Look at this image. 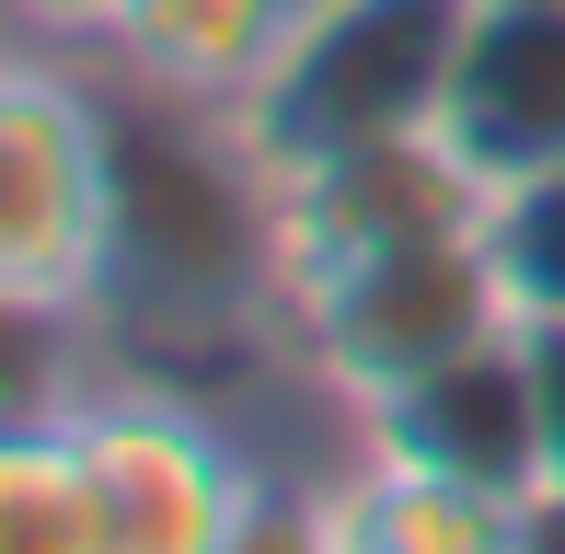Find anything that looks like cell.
I'll return each instance as SVG.
<instances>
[{"label":"cell","mask_w":565,"mask_h":554,"mask_svg":"<svg viewBox=\"0 0 565 554\" xmlns=\"http://www.w3.org/2000/svg\"><path fill=\"white\" fill-rule=\"evenodd\" d=\"M0 543L12 554H116L70 405H12V427H0Z\"/></svg>","instance_id":"9"},{"label":"cell","mask_w":565,"mask_h":554,"mask_svg":"<svg viewBox=\"0 0 565 554\" xmlns=\"http://www.w3.org/2000/svg\"><path fill=\"white\" fill-rule=\"evenodd\" d=\"M497 220V185L473 173V150L450 128H393V139H358L323 150V162L277 173V289L358 255H393V243H450Z\"/></svg>","instance_id":"5"},{"label":"cell","mask_w":565,"mask_h":554,"mask_svg":"<svg viewBox=\"0 0 565 554\" xmlns=\"http://www.w3.org/2000/svg\"><path fill=\"white\" fill-rule=\"evenodd\" d=\"M347 439H370L381 462H416V473H439V486H473V497H497V509L531 520V497H543V405H531L520 323L461 347V359H439L427 382L358 405Z\"/></svg>","instance_id":"6"},{"label":"cell","mask_w":565,"mask_h":554,"mask_svg":"<svg viewBox=\"0 0 565 554\" xmlns=\"http://www.w3.org/2000/svg\"><path fill=\"white\" fill-rule=\"evenodd\" d=\"M300 12H312V0H139V12L116 23L105 70L139 82V93H162V105L231 116L277 70V46L300 35Z\"/></svg>","instance_id":"8"},{"label":"cell","mask_w":565,"mask_h":554,"mask_svg":"<svg viewBox=\"0 0 565 554\" xmlns=\"http://www.w3.org/2000/svg\"><path fill=\"white\" fill-rule=\"evenodd\" d=\"M520 300L497 277V243L450 232V243H393V255H358L323 277H289L277 289V359H289L300 393H323L335 416L381 405V393L427 382L439 359L508 335Z\"/></svg>","instance_id":"2"},{"label":"cell","mask_w":565,"mask_h":554,"mask_svg":"<svg viewBox=\"0 0 565 554\" xmlns=\"http://www.w3.org/2000/svg\"><path fill=\"white\" fill-rule=\"evenodd\" d=\"M127 12H139V0H12L23 35H35V46H70V58H105Z\"/></svg>","instance_id":"12"},{"label":"cell","mask_w":565,"mask_h":554,"mask_svg":"<svg viewBox=\"0 0 565 554\" xmlns=\"http://www.w3.org/2000/svg\"><path fill=\"white\" fill-rule=\"evenodd\" d=\"M127 220V105L105 58L12 46L0 70V312L12 335H82Z\"/></svg>","instance_id":"1"},{"label":"cell","mask_w":565,"mask_h":554,"mask_svg":"<svg viewBox=\"0 0 565 554\" xmlns=\"http://www.w3.org/2000/svg\"><path fill=\"white\" fill-rule=\"evenodd\" d=\"M484 243H497V277H508V300H520V312H565V162L497 185Z\"/></svg>","instance_id":"10"},{"label":"cell","mask_w":565,"mask_h":554,"mask_svg":"<svg viewBox=\"0 0 565 554\" xmlns=\"http://www.w3.org/2000/svg\"><path fill=\"white\" fill-rule=\"evenodd\" d=\"M461 35H473V0H312L277 70L231 105V128L266 173H300L393 128H439Z\"/></svg>","instance_id":"3"},{"label":"cell","mask_w":565,"mask_h":554,"mask_svg":"<svg viewBox=\"0 0 565 554\" xmlns=\"http://www.w3.org/2000/svg\"><path fill=\"white\" fill-rule=\"evenodd\" d=\"M439 128L473 150L484 185H520V173L565 162V0H473Z\"/></svg>","instance_id":"7"},{"label":"cell","mask_w":565,"mask_h":554,"mask_svg":"<svg viewBox=\"0 0 565 554\" xmlns=\"http://www.w3.org/2000/svg\"><path fill=\"white\" fill-rule=\"evenodd\" d=\"M105 486V543L116 554H220L277 520V473L196 405L173 370H116L93 359L58 393Z\"/></svg>","instance_id":"4"},{"label":"cell","mask_w":565,"mask_h":554,"mask_svg":"<svg viewBox=\"0 0 565 554\" xmlns=\"http://www.w3.org/2000/svg\"><path fill=\"white\" fill-rule=\"evenodd\" d=\"M531 405H543V497H531V543H565V312H520Z\"/></svg>","instance_id":"11"}]
</instances>
